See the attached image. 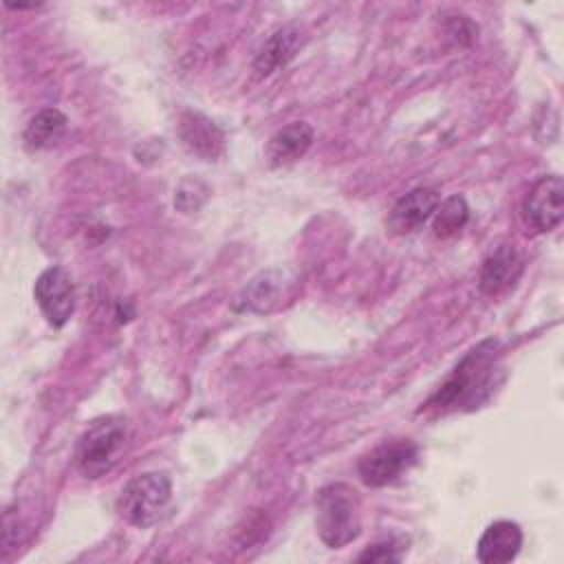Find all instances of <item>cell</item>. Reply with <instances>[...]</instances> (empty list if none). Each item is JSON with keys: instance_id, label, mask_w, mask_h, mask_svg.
Returning a JSON list of instances; mask_svg holds the SVG:
<instances>
[{"instance_id": "obj_11", "label": "cell", "mask_w": 564, "mask_h": 564, "mask_svg": "<svg viewBox=\"0 0 564 564\" xmlns=\"http://www.w3.org/2000/svg\"><path fill=\"white\" fill-rule=\"evenodd\" d=\"M313 128L306 121H293L280 128L264 148V159L271 167L291 165L302 159L313 145Z\"/></svg>"}, {"instance_id": "obj_12", "label": "cell", "mask_w": 564, "mask_h": 564, "mask_svg": "<svg viewBox=\"0 0 564 564\" xmlns=\"http://www.w3.org/2000/svg\"><path fill=\"white\" fill-rule=\"evenodd\" d=\"M302 42H304V35L293 24L273 31L271 37L262 44V48L258 51V55L253 59L256 75L267 77V75L275 73L280 66L289 64L295 57V53L300 51Z\"/></svg>"}, {"instance_id": "obj_15", "label": "cell", "mask_w": 564, "mask_h": 564, "mask_svg": "<svg viewBox=\"0 0 564 564\" xmlns=\"http://www.w3.org/2000/svg\"><path fill=\"white\" fill-rule=\"evenodd\" d=\"M66 115L57 108L40 110L24 128V143L29 150L51 148L66 130Z\"/></svg>"}, {"instance_id": "obj_9", "label": "cell", "mask_w": 564, "mask_h": 564, "mask_svg": "<svg viewBox=\"0 0 564 564\" xmlns=\"http://www.w3.org/2000/svg\"><path fill=\"white\" fill-rule=\"evenodd\" d=\"M181 143L196 156L214 161L223 154L225 132L200 112H183L178 119Z\"/></svg>"}, {"instance_id": "obj_6", "label": "cell", "mask_w": 564, "mask_h": 564, "mask_svg": "<svg viewBox=\"0 0 564 564\" xmlns=\"http://www.w3.org/2000/svg\"><path fill=\"white\" fill-rule=\"evenodd\" d=\"M524 223L538 234L553 231L564 216V183L557 174L540 176L522 200Z\"/></svg>"}, {"instance_id": "obj_16", "label": "cell", "mask_w": 564, "mask_h": 564, "mask_svg": "<svg viewBox=\"0 0 564 564\" xmlns=\"http://www.w3.org/2000/svg\"><path fill=\"white\" fill-rule=\"evenodd\" d=\"M469 218V207L463 196H449L443 203H438L436 212L432 214V231L438 238H449L458 234Z\"/></svg>"}, {"instance_id": "obj_17", "label": "cell", "mask_w": 564, "mask_h": 564, "mask_svg": "<svg viewBox=\"0 0 564 564\" xmlns=\"http://www.w3.org/2000/svg\"><path fill=\"white\" fill-rule=\"evenodd\" d=\"M403 542L388 538L381 542H375L372 546H368L357 560L359 562H379V564H388V562H399L403 557Z\"/></svg>"}, {"instance_id": "obj_1", "label": "cell", "mask_w": 564, "mask_h": 564, "mask_svg": "<svg viewBox=\"0 0 564 564\" xmlns=\"http://www.w3.org/2000/svg\"><path fill=\"white\" fill-rule=\"evenodd\" d=\"M494 352L496 341L487 339L471 348L463 361L454 368V372L445 379V383L427 399L425 410H454L458 405L478 408L482 399L491 390L494 379Z\"/></svg>"}, {"instance_id": "obj_3", "label": "cell", "mask_w": 564, "mask_h": 564, "mask_svg": "<svg viewBox=\"0 0 564 564\" xmlns=\"http://www.w3.org/2000/svg\"><path fill=\"white\" fill-rule=\"evenodd\" d=\"M128 445V425L121 416H104L95 421L79 438L75 463L82 476L99 478L110 471L123 456Z\"/></svg>"}, {"instance_id": "obj_10", "label": "cell", "mask_w": 564, "mask_h": 564, "mask_svg": "<svg viewBox=\"0 0 564 564\" xmlns=\"http://www.w3.org/2000/svg\"><path fill=\"white\" fill-rule=\"evenodd\" d=\"M522 546V529L513 520L491 522L476 544V557L482 564H505L516 560Z\"/></svg>"}, {"instance_id": "obj_14", "label": "cell", "mask_w": 564, "mask_h": 564, "mask_svg": "<svg viewBox=\"0 0 564 564\" xmlns=\"http://www.w3.org/2000/svg\"><path fill=\"white\" fill-rule=\"evenodd\" d=\"M291 293H293L291 280H286L282 271H264L247 284L242 293V302L249 311L271 313L280 308L284 300L291 297Z\"/></svg>"}, {"instance_id": "obj_4", "label": "cell", "mask_w": 564, "mask_h": 564, "mask_svg": "<svg viewBox=\"0 0 564 564\" xmlns=\"http://www.w3.org/2000/svg\"><path fill=\"white\" fill-rule=\"evenodd\" d=\"M170 500H172L170 476L165 471H143L123 485L117 498V511L126 522L139 529H148L154 522H159Z\"/></svg>"}, {"instance_id": "obj_8", "label": "cell", "mask_w": 564, "mask_h": 564, "mask_svg": "<svg viewBox=\"0 0 564 564\" xmlns=\"http://www.w3.org/2000/svg\"><path fill=\"white\" fill-rule=\"evenodd\" d=\"M441 203V194L434 187H416L403 194L388 214V231L394 236H405L423 227Z\"/></svg>"}, {"instance_id": "obj_2", "label": "cell", "mask_w": 564, "mask_h": 564, "mask_svg": "<svg viewBox=\"0 0 564 564\" xmlns=\"http://www.w3.org/2000/svg\"><path fill=\"white\" fill-rule=\"evenodd\" d=\"M315 527L319 540L330 549H341L361 533V500L352 485L330 482L317 491Z\"/></svg>"}, {"instance_id": "obj_5", "label": "cell", "mask_w": 564, "mask_h": 564, "mask_svg": "<svg viewBox=\"0 0 564 564\" xmlns=\"http://www.w3.org/2000/svg\"><path fill=\"white\" fill-rule=\"evenodd\" d=\"M419 458V447L410 438L386 441L370 452H366L359 463L357 471L359 478L368 487H386L401 478Z\"/></svg>"}, {"instance_id": "obj_7", "label": "cell", "mask_w": 564, "mask_h": 564, "mask_svg": "<svg viewBox=\"0 0 564 564\" xmlns=\"http://www.w3.org/2000/svg\"><path fill=\"white\" fill-rule=\"evenodd\" d=\"M33 297L46 317V322L55 328L64 326L75 311V284L73 278L62 267L44 269L33 286Z\"/></svg>"}, {"instance_id": "obj_13", "label": "cell", "mask_w": 564, "mask_h": 564, "mask_svg": "<svg viewBox=\"0 0 564 564\" xmlns=\"http://www.w3.org/2000/svg\"><path fill=\"white\" fill-rule=\"evenodd\" d=\"M522 271V260L513 245H500L480 269V291L489 297L500 295L505 289H509Z\"/></svg>"}]
</instances>
